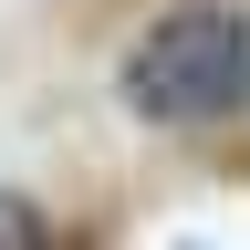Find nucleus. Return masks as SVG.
Here are the masks:
<instances>
[{"instance_id": "nucleus-2", "label": "nucleus", "mask_w": 250, "mask_h": 250, "mask_svg": "<svg viewBox=\"0 0 250 250\" xmlns=\"http://www.w3.org/2000/svg\"><path fill=\"white\" fill-rule=\"evenodd\" d=\"M0 250H42V208L21 188H0Z\"/></svg>"}, {"instance_id": "nucleus-1", "label": "nucleus", "mask_w": 250, "mask_h": 250, "mask_svg": "<svg viewBox=\"0 0 250 250\" xmlns=\"http://www.w3.org/2000/svg\"><path fill=\"white\" fill-rule=\"evenodd\" d=\"M115 94L136 125L198 136V125L250 115V11L240 0H167L115 62Z\"/></svg>"}]
</instances>
